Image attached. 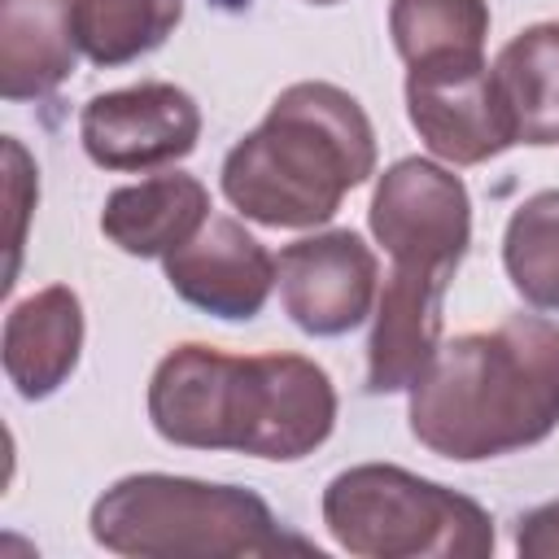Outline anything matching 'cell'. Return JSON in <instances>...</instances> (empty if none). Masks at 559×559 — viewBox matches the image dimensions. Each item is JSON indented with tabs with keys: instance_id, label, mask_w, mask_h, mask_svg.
I'll return each instance as SVG.
<instances>
[{
	"instance_id": "1",
	"label": "cell",
	"mask_w": 559,
	"mask_h": 559,
	"mask_svg": "<svg viewBox=\"0 0 559 559\" xmlns=\"http://www.w3.org/2000/svg\"><path fill=\"white\" fill-rule=\"evenodd\" d=\"M148 419L162 441L183 450L297 463L332 437L336 389L301 354H223L188 341L157 362Z\"/></svg>"
},
{
	"instance_id": "2",
	"label": "cell",
	"mask_w": 559,
	"mask_h": 559,
	"mask_svg": "<svg viewBox=\"0 0 559 559\" xmlns=\"http://www.w3.org/2000/svg\"><path fill=\"white\" fill-rule=\"evenodd\" d=\"M411 393V437L454 463L546 441L559 428V323L511 314L441 341Z\"/></svg>"
},
{
	"instance_id": "3",
	"label": "cell",
	"mask_w": 559,
	"mask_h": 559,
	"mask_svg": "<svg viewBox=\"0 0 559 559\" xmlns=\"http://www.w3.org/2000/svg\"><path fill=\"white\" fill-rule=\"evenodd\" d=\"M371 236L393 258L367 341V393H402L441 345V301L472 245V197L437 162L402 157L371 192Z\"/></svg>"
},
{
	"instance_id": "4",
	"label": "cell",
	"mask_w": 559,
	"mask_h": 559,
	"mask_svg": "<svg viewBox=\"0 0 559 559\" xmlns=\"http://www.w3.org/2000/svg\"><path fill=\"white\" fill-rule=\"evenodd\" d=\"M376 170L362 105L323 79L284 87L223 157V197L262 227H319Z\"/></svg>"
},
{
	"instance_id": "5",
	"label": "cell",
	"mask_w": 559,
	"mask_h": 559,
	"mask_svg": "<svg viewBox=\"0 0 559 559\" xmlns=\"http://www.w3.org/2000/svg\"><path fill=\"white\" fill-rule=\"evenodd\" d=\"M87 524L96 546L135 559H245L314 550L306 537L288 533L253 489L166 472L114 480L92 502Z\"/></svg>"
},
{
	"instance_id": "6",
	"label": "cell",
	"mask_w": 559,
	"mask_h": 559,
	"mask_svg": "<svg viewBox=\"0 0 559 559\" xmlns=\"http://www.w3.org/2000/svg\"><path fill=\"white\" fill-rule=\"evenodd\" d=\"M323 524L362 559H485L493 520L467 493L424 480L397 463H358L328 480Z\"/></svg>"
},
{
	"instance_id": "7",
	"label": "cell",
	"mask_w": 559,
	"mask_h": 559,
	"mask_svg": "<svg viewBox=\"0 0 559 559\" xmlns=\"http://www.w3.org/2000/svg\"><path fill=\"white\" fill-rule=\"evenodd\" d=\"M79 140L100 170H157L197 148L201 109L175 83H135L92 96L79 114Z\"/></svg>"
},
{
	"instance_id": "8",
	"label": "cell",
	"mask_w": 559,
	"mask_h": 559,
	"mask_svg": "<svg viewBox=\"0 0 559 559\" xmlns=\"http://www.w3.org/2000/svg\"><path fill=\"white\" fill-rule=\"evenodd\" d=\"M275 284L288 319L306 336H345L371 314L380 266L371 245L341 227L284 245L275 258Z\"/></svg>"
},
{
	"instance_id": "9",
	"label": "cell",
	"mask_w": 559,
	"mask_h": 559,
	"mask_svg": "<svg viewBox=\"0 0 559 559\" xmlns=\"http://www.w3.org/2000/svg\"><path fill=\"white\" fill-rule=\"evenodd\" d=\"M406 114L428 153L450 166H480L515 144L489 87L485 57L406 66Z\"/></svg>"
},
{
	"instance_id": "10",
	"label": "cell",
	"mask_w": 559,
	"mask_h": 559,
	"mask_svg": "<svg viewBox=\"0 0 559 559\" xmlns=\"http://www.w3.org/2000/svg\"><path fill=\"white\" fill-rule=\"evenodd\" d=\"M162 262L166 284L188 306L227 323L258 319L275 288V258L227 214H210L205 227Z\"/></svg>"
},
{
	"instance_id": "11",
	"label": "cell",
	"mask_w": 559,
	"mask_h": 559,
	"mask_svg": "<svg viewBox=\"0 0 559 559\" xmlns=\"http://www.w3.org/2000/svg\"><path fill=\"white\" fill-rule=\"evenodd\" d=\"M83 349V306L79 293L66 284H48L17 301L4 319V376L26 402L52 397L70 371L79 367Z\"/></svg>"
},
{
	"instance_id": "12",
	"label": "cell",
	"mask_w": 559,
	"mask_h": 559,
	"mask_svg": "<svg viewBox=\"0 0 559 559\" xmlns=\"http://www.w3.org/2000/svg\"><path fill=\"white\" fill-rule=\"evenodd\" d=\"M79 61L74 0H0V96H52Z\"/></svg>"
},
{
	"instance_id": "13",
	"label": "cell",
	"mask_w": 559,
	"mask_h": 559,
	"mask_svg": "<svg viewBox=\"0 0 559 559\" xmlns=\"http://www.w3.org/2000/svg\"><path fill=\"white\" fill-rule=\"evenodd\" d=\"M210 218V192L192 175H153L114 188L100 210V231L131 258H166L188 245Z\"/></svg>"
},
{
	"instance_id": "14",
	"label": "cell",
	"mask_w": 559,
	"mask_h": 559,
	"mask_svg": "<svg viewBox=\"0 0 559 559\" xmlns=\"http://www.w3.org/2000/svg\"><path fill=\"white\" fill-rule=\"evenodd\" d=\"M489 87L515 144H559V22H537L502 44Z\"/></svg>"
},
{
	"instance_id": "15",
	"label": "cell",
	"mask_w": 559,
	"mask_h": 559,
	"mask_svg": "<svg viewBox=\"0 0 559 559\" xmlns=\"http://www.w3.org/2000/svg\"><path fill=\"white\" fill-rule=\"evenodd\" d=\"M183 0H74L79 52L96 66H127L166 44Z\"/></svg>"
},
{
	"instance_id": "16",
	"label": "cell",
	"mask_w": 559,
	"mask_h": 559,
	"mask_svg": "<svg viewBox=\"0 0 559 559\" xmlns=\"http://www.w3.org/2000/svg\"><path fill=\"white\" fill-rule=\"evenodd\" d=\"M389 35L406 66L485 57L489 4L485 0H393Z\"/></svg>"
},
{
	"instance_id": "17",
	"label": "cell",
	"mask_w": 559,
	"mask_h": 559,
	"mask_svg": "<svg viewBox=\"0 0 559 559\" xmlns=\"http://www.w3.org/2000/svg\"><path fill=\"white\" fill-rule=\"evenodd\" d=\"M502 266L533 310H559V188L520 201L502 231Z\"/></svg>"
},
{
	"instance_id": "18",
	"label": "cell",
	"mask_w": 559,
	"mask_h": 559,
	"mask_svg": "<svg viewBox=\"0 0 559 559\" xmlns=\"http://www.w3.org/2000/svg\"><path fill=\"white\" fill-rule=\"evenodd\" d=\"M35 197H39V179H35V166L26 157V148L4 135V205H9V275H4V288H13L17 280V262H22V240H26V218L35 210Z\"/></svg>"
},
{
	"instance_id": "19",
	"label": "cell",
	"mask_w": 559,
	"mask_h": 559,
	"mask_svg": "<svg viewBox=\"0 0 559 559\" xmlns=\"http://www.w3.org/2000/svg\"><path fill=\"white\" fill-rule=\"evenodd\" d=\"M515 550L524 559H559V498L542 502L533 511L520 515L515 528Z\"/></svg>"
},
{
	"instance_id": "20",
	"label": "cell",
	"mask_w": 559,
	"mask_h": 559,
	"mask_svg": "<svg viewBox=\"0 0 559 559\" xmlns=\"http://www.w3.org/2000/svg\"><path fill=\"white\" fill-rule=\"evenodd\" d=\"M306 4H341V0H306Z\"/></svg>"
}]
</instances>
